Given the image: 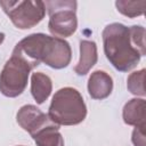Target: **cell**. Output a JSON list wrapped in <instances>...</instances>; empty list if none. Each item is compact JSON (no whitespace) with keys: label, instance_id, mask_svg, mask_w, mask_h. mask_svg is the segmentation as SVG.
Listing matches in <instances>:
<instances>
[{"label":"cell","instance_id":"6da1fadb","mask_svg":"<svg viewBox=\"0 0 146 146\" xmlns=\"http://www.w3.org/2000/svg\"><path fill=\"white\" fill-rule=\"evenodd\" d=\"M104 51L110 63L121 72L132 70L145 56V29L140 25L108 24L102 33Z\"/></svg>","mask_w":146,"mask_h":146},{"label":"cell","instance_id":"7a4b0ae2","mask_svg":"<svg viewBox=\"0 0 146 146\" xmlns=\"http://www.w3.org/2000/svg\"><path fill=\"white\" fill-rule=\"evenodd\" d=\"M47 115L57 125H75L86 119L87 106L75 88L65 87L52 96Z\"/></svg>","mask_w":146,"mask_h":146},{"label":"cell","instance_id":"3957f363","mask_svg":"<svg viewBox=\"0 0 146 146\" xmlns=\"http://www.w3.org/2000/svg\"><path fill=\"white\" fill-rule=\"evenodd\" d=\"M36 67L31 60L14 48L10 58L6 62L0 73V91L6 97L19 96L27 86L31 71Z\"/></svg>","mask_w":146,"mask_h":146},{"label":"cell","instance_id":"277c9868","mask_svg":"<svg viewBox=\"0 0 146 146\" xmlns=\"http://www.w3.org/2000/svg\"><path fill=\"white\" fill-rule=\"evenodd\" d=\"M44 6L49 14L48 29L55 38H67L76 31V1H46Z\"/></svg>","mask_w":146,"mask_h":146},{"label":"cell","instance_id":"5b68a950","mask_svg":"<svg viewBox=\"0 0 146 146\" xmlns=\"http://www.w3.org/2000/svg\"><path fill=\"white\" fill-rule=\"evenodd\" d=\"M0 6L11 23L21 30H27L35 26L43 19L46 14V6L43 1L1 0Z\"/></svg>","mask_w":146,"mask_h":146},{"label":"cell","instance_id":"8992f818","mask_svg":"<svg viewBox=\"0 0 146 146\" xmlns=\"http://www.w3.org/2000/svg\"><path fill=\"white\" fill-rule=\"evenodd\" d=\"M72 57V50L70 47V43L60 38L55 36H47L43 51H42V58L41 63H44L46 65L59 70L66 67Z\"/></svg>","mask_w":146,"mask_h":146},{"label":"cell","instance_id":"52a82bcc","mask_svg":"<svg viewBox=\"0 0 146 146\" xmlns=\"http://www.w3.org/2000/svg\"><path fill=\"white\" fill-rule=\"evenodd\" d=\"M16 120L21 128L27 131L31 136L51 121L47 114H44L34 105L22 106L17 112Z\"/></svg>","mask_w":146,"mask_h":146},{"label":"cell","instance_id":"ba28073f","mask_svg":"<svg viewBox=\"0 0 146 146\" xmlns=\"http://www.w3.org/2000/svg\"><path fill=\"white\" fill-rule=\"evenodd\" d=\"M113 90V80L104 71H95L88 80V92L94 99H104Z\"/></svg>","mask_w":146,"mask_h":146},{"label":"cell","instance_id":"9c48e42d","mask_svg":"<svg viewBox=\"0 0 146 146\" xmlns=\"http://www.w3.org/2000/svg\"><path fill=\"white\" fill-rule=\"evenodd\" d=\"M123 121L128 125L146 127V107L145 100L141 98H133L129 100L122 112Z\"/></svg>","mask_w":146,"mask_h":146},{"label":"cell","instance_id":"30bf717a","mask_svg":"<svg viewBox=\"0 0 146 146\" xmlns=\"http://www.w3.org/2000/svg\"><path fill=\"white\" fill-rule=\"evenodd\" d=\"M97 46L94 41L81 40L80 41V59L74 67V72L78 75H86L90 68L97 63Z\"/></svg>","mask_w":146,"mask_h":146},{"label":"cell","instance_id":"8fae6325","mask_svg":"<svg viewBox=\"0 0 146 146\" xmlns=\"http://www.w3.org/2000/svg\"><path fill=\"white\" fill-rule=\"evenodd\" d=\"M36 146H64V139L59 132V125L50 121L32 135Z\"/></svg>","mask_w":146,"mask_h":146},{"label":"cell","instance_id":"7c38bea8","mask_svg":"<svg viewBox=\"0 0 146 146\" xmlns=\"http://www.w3.org/2000/svg\"><path fill=\"white\" fill-rule=\"evenodd\" d=\"M51 90H52V83L47 74L42 72H35L32 74L31 94L38 104L44 103V100H47V98L50 96Z\"/></svg>","mask_w":146,"mask_h":146},{"label":"cell","instance_id":"4fadbf2b","mask_svg":"<svg viewBox=\"0 0 146 146\" xmlns=\"http://www.w3.org/2000/svg\"><path fill=\"white\" fill-rule=\"evenodd\" d=\"M115 6L117 8V10L130 18L140 16L144 14L145 11V7H146V1H123V0H119L115 2Z\"/></svg>","mask_w":146,"mask_h":146},{"label":"cell","instance_id":"5bb4252c","mask_svg":"<svg viewBox=\"0 0 146 146\" xmlns=\"http://www.w3.org/2000/svg\"><path fill=\"white\" fill-rule=\"evenodd\" d=\"M145 68H141L139 71H136L131 73L127 80V87L128 90L136 96H145Z\"/></svg>","mask_w":146,"mask_h":146},{"label":"cell","instance_id":"9a60e30c","mask_svg":"<svg viewBox=\"0 0 146 146\" xmlns=\"http://www.w3.org/2000/svg\"><path fill=\"white\" fill-rule=\"evenodd\" d=\"M131 140L135 146H145V127H135Z\"/></svg>","mask_w":146,"mask_h":146},{"label":"cell","instance_id":"2e32d148","mask_svg":"<svg viewBox=\"0 0 146 146\" xmlns=\"http://www.w3.org/2000/svg\"><path fill=\"white\" fill-rule=\"evenodd\" d=\"M3 40H5V33L0 32V44L3 42Z\"/></svg>","mask_w":146,"mask_h":146}]
</instances>
